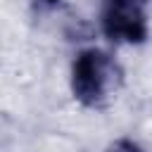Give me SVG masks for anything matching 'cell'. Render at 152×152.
<instances>
[{
	"label": "cell",
	"mask_w": 152,
	"mask_h": 152,
	"mask_svg": "<svg viewBox=\"0 0 152 152\" xmlns=\"http://www.w3.org/2000/svg\"><path fill=\"white\" fill-rule=\"evenodd\" d=\"M121 83V69L116 59L102 48H83L76 52L69 71V86L76 97L88 109H100L109 102Z\"/></svg>",
	"instance_id": "6da1fadb"
},
{
	"label": "cell",
	"mask_w": 152,
	"mask_h": 152,
	"mask_svg": "<svg viewBox=\"0 0 152 152\" xmlns=\"http://www.w3.org/2000/svg\"><path fill=\"white\" fill-rule=\"evenodd\" d=\"M147 5L135 0H102L100 26L102 33L119 45H140L147 40Z\"/></svg>",
	"instance_id": "7a4b0ae2"
},
{
	"label": "cell",
	"mask_w": 152,
	"mask_h": 152,
	"mask_svg": "<svg viewBox=\"0 0 152 152\" xmlns=\"http://www.w3.org/2000/svg\"><path fill=\"white\" fill-rule=\"evenodd\" d=\"M104 152H145L135 140H131V138H119V140H114Z\"/></svg>",
	"instance_id": "3957f363"
},
{
	"label": "cell",
	"mask_w": 152,
	"mask_h": 152,
	"mask_svg": "<svg viewBox=\"0 0 152 152\" xmlns=\"http://www.w3.org/2000/svg\"><path fill=\"white\" fill-rule=\"evenodd\" d=\"M40 7H55V5H59V0H36Z\"/></svg>",
	"instance_id": "277c9868"
},
{
	"label": "cell",
	"mask_w": 152,
	"mask_h": 152,
	"mask_svg": "<svg viewBox=\"0 0 152 152\" xmlns=\"http://www.w3.org/2000/svg\"><path fill=\"white\" fill-rule=\"evenodd\" d=\"M135 2H140V5H147V2H150V0H135Z\"/></svg>",
	"instance_id": "5b68a950"
}]
</instances>
